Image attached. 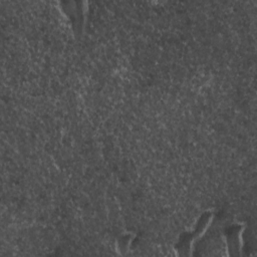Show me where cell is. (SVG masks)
Returning a JSON list of instances; mask_svg holds the SVG:
<instances>
[{
  "instance_id": "cell-2",
  "label": "cell",
  "mask_w": 257,
  "mask_h": 257,
  "mask_svg": "<svg viewBox=\"0 0 257 257\" xmlns=\"http://www.w3.org/2000/svg\"><path fill=\"white\" fill-rule=\"evenodd\" d=\"M243 226L240 224H234L229 226L224 231V236L227 244L229 255H240L241 251V232Z\"/></svg>"
},
{
  "instance_id": "cell-3",
  "label": "cell",
  "mask_w": 257,
  "mask_h": 257,
  "mask_svg": "<svg viewBox=\"0 0 257 257\" xmlns=\"http://www.w3.org/2000/svg\"><path fill=\"white\" fill-rule=\"evenodd\" d=\"M130 240H131V235H124L123 237H121L120 238V240L118 241V243H119V250H120V252L122 251V250H126L127 249V247H128V244H130Z\"/></svg>"
},
{
  "instance_id": "cell-1",
  "label": "cell",
  "mask_w": 257,
  "mask_h": 257,
  "mask_svg": "<svg viewBox=\"0 0 257 257\" xmlns=\"http://www.w3.org/2000/svg\"><path fill=\"white\" fill-rule=\"evenodd\" d=\"M212 218H213L212 212L210 211L204 212L196 222L194 230H191L189 232H184L180 236L178 242L175 245V250L178 253V255L186 256L191 254L193 242L196 239H198L200 236H202V234L206 231L208 225L212 221Z\"/></svg>"
}]
</instances>
